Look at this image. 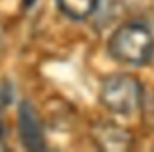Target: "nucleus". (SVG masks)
Returning <instances> with one entry per match:
<instances>
[{"mask_svg":"<svg viewBox=\"0 0 154 152\" xmlns=\"http://www.w3.org/2000/svg\"><path fill=\"white\" fill-rule=\"evenodd\" d=\"M36 2V0H22V4H24V8L26 9H29V8H33V4Z\"/></svg>","mask_w":154,"mask_h":152,"instance_id":"7","label":"nucleus"},{"mask_svg":"<svg viewBox=\"0 0 154 152\" xmlns=\"http://www.w3.org/2000/svg\"><path fill=\"white\" fill-rule=\"evenodd\" d=\"M13 102V87L8 80H0V138L4 134V112Z\"/></svg>","mask_w":154,"mask_h":152,"instance_id":"6","label":"nucleus"},{"mask_svg":"<svg viewBox=\"0 0 154 152\" xmlns=\"http://www.w3.org/2000/svg\"><path fill=\"white\" fill-rule=\"evenodd\" d=\"M107 51L122 63L145 65L152 60L154 54V36L141 24H123L109 38Z\"/></svg>","mask_w":154,"mask_h":152,"instance_id":"1","label":"nucleus"},{"mask_svg":"<svg viewBox=\"0 0 154 152\" xmlns=\"http://www.w3.org/2000/svg\"><path fill=\"white\" fill-rule=\"evenodd\" d=\"M141 85L131 74H112L102 82L100 102L112 114H131L141 103Z\"/></svg>","mask_w":154,"mask_h":152,"instance_id":"2","label":"nucleus"},{"mask_svg":"<svg viewBox=\"0 0 154 152\" xmlns=\"http://www.w3.org/2000/svg\"><path fill=\"white\" fill-rule=\"evenodd\" d=\"M0 45H2V27H0Z\"/></svg>","mask_w":154,"mask_h":152,"instance_id":"8","label":"nucleus"},{"mask_svg":"<svg viewBox=\"0 0 154 152\" xmlns=\"http://www.w3.org/2000/svg\"><path fill=\"white\" fill-rule=\"evenodd\" d=\"M63 15L74 20H84L94 13L98 0H56Z\"/></svg>","mask_w":154,"mask_h":152,"instance_id":"5","label":"nucleus"},{"mask_svg":"<svg viewBox=\"0 0 154 152\" xmlns=\"http://www.w3.org/2000/svg\"><path fill=\"white\" fill-rule=\"evenodd\" d=\"M94 138L102 150H125L129 147V136L120 127L102 125L94 130Z\"/></svg>","mask_w":154,"mask_h":152,"instance_id":"4","label":"nucleus"},{"mask_svg":"<svg viewBox=\"0 0 154 152\" xmlns=\"http://www.w3.org/2000/svg\"><path fill=\"white\" fill-rule=\"evenodd\" d=\"M18 138L20 143L27 150H45V138H44V129L42 121L38 118V112L29 102H22L18 105Z\"/></svg>","mask_w":154,"mask_h":152,"instance_id":"3","label":"nucleus"}]
</instances>
